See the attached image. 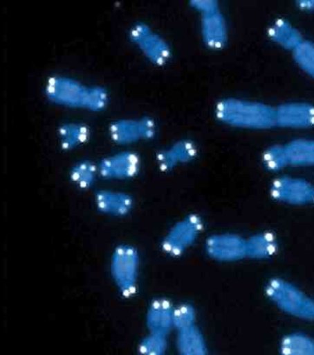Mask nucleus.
I'll return each mask as SVG.
<instances>
[{
	"instance_id": "nucleus-23",
	"label": "nucleus",
	"mask_w": 314,
	"mask_h": 355,
	"mask_svg": "<svg viewBox=\"0 0 314 355\" xmlns=\"http://www.w3.org/2000/svg\"><path fill=\"white\" fill-rule=\"evenodd\" d=\"M297 66L314 80V43L304 40L293 52Z\"/></svg>"
},
{
	"instance_id": "nucleus-6",
	"label": "nucleus",
	"mask_w": 314,
	"mask_h": 355,
	"mask_svg": "<svg viewBox=\"0 0 314 355\" xmlns=\"http://www.w3.org/2000/svg\"><path fill=\"white\" fill-rule=\"evenodd\" d=\"M129 40L154 66H167L172 59V49L165 37L145 23H136L129 30Z\"/></svg>"
},
{
	"instance_id": "nucleus-12",
	"label": "nucleus",
	"mask_w": 314,
	"mask_h": 355,
	"mask_svg": "<svg viewBox=\"0 0 314 355\" xmlns=\"http://www.w3.org/2000/svg\"><path fill=\"white\" fill-rule=\"evenodd\" d=\"M197 145L189 139H180L156 153V162L162 173H170L197 158Z\"/></svg>"
},
{
	"instance_id": "nucleus-10",
	"label": "nucleus",
	"mask_w": 314,
	"mask_h": 355,
	"mask_svg": "<svg viewBox=\"0 0 314 355\" xmlns=\"http://www.w3.org/2000/svg\"><path fill=\"white\" fill-rule=\"evenodd\" d=\"M98 166L99 176L102 179L128 180L138 176L142 162L138 153L124 151L105 157Z\"/></svg>"
},
{
	"instance_id": "nucleus-19",
	"label": "nucleus",
	"mask_w": 314,
	"mask_h": 355,
	"mask_svg": "<svg viewBox=\"0 0 314 355\" xmlns=\"http://www.w3.org/2000/svg\"><path fill=\"white\" fill-rule=\"evenodd\" d=\"M283 145L288 167H314V139H296Z\"/></svg>"
},
{
	"instance_id": "nucleus-21",
	"label": "nucleus",
	"mask_w": 314,
	"mask_h": 355,
	"mask_svg": "<svg viewBox=\"0 0 314 355\" xmlns=\"http://www.w3.org/2000/svg\"><path fill=\"white\" fill-rule=\"evenodd\" d=\"M283 355H314V338L302 333L286 334L279 343Z\"/></svg>"
},
{
	"instance_id": "nucleus-18",
	"label": "nucleus",
	"mask_w": 314,
	"mask_h": 355,
	"mask_svg": "<svg viewBox=\"0 0 314 355\" xmlns=\"http://www.w3.org/2000/svg\"><path fill=\"white\" fill-rule=\"evenodd\" d=\"M91 128L80 122H67L57 128L60 148L71 152L86 144L91 138Z\"/></svg>"
},
{
	"instance_id": "nucleus-24",
	"label": "nucleus",
	"mask_w": 314,
	"mask_h": 355,
	"mask_svg": "<svg viewBox=\"0 0 314 355\" xmlns=\"http://www.w3.org/2000/svg\"><path fill=\"white\" fill-rule=\"evenodd\" d=\"M262 164L265 169L271 173H279L288 168L284 145H273L266 149L262 155Z\"/></svg>"
},
{
	"instance_id": "nucleus-9",
	"label": "nucleus",
	"mask_w": 314,
	"mask_h": 355,
	"mask_svg": "<svg viewBox=\"0 0 314 355\" xmlns=\"http://www.w3.org/2000/svg\"><path fill=\"white\" fill-rule=\"evenodd\" d=\"M205 251L218 262L241 261L247 259V238L235 234L210 235L205 241Z\"/></svg>"
},
{
	"instance_id": "nucleus-15",
	"label": "nucleus",
	"mask_w": 314,
	"mask_h": 355,
	"mask_svg": "<svg viewBox=\"0 0 314 355\" xmlns=\"http://www.w3.org/2000/svg\"><path fill=\"white\" fill-rule=\"evenodd\" d=\"M94 201L99 213L112 217L127 216L134 207L131 194L118 191L99 190L95 193Z\"/></svg>"
},
{
	"instance_id": "nucleus-25",
	"label": "nucleus",
	"mask_w": 314,
	"mask_h": 355,
	"mask_svg": "<svg viewBox=\"0 0 314 355\" xmlns=\"http://www.w3.org/2000/svg\"><path fill=\"white\" fill-rule=\"evenodd\" d=\"M168 349V336L149 333L138 344V353L142 355H163Z\"/></svg>"
},
{
	"instance_id": "nucleus-14",
	"label": "nucleus",
	"mask_w": 314,
	"mask_h": 355,
	"mask_svg": "<svg viewBox=\"0 0 314 355\" xmlns=\"http://www.w3.org/2000/svg\"><path fill=\"white\" fill-rule=\"evenodd\" d=\"M174 309L175 306L169 299L153 300L146 315V325L149 332L169 336L174 329Z\"/></svg>"
},
{
	"instance_id": "nucleus-27",
	"label": "nucleus",
	"mask_w": 314,
	"mask_h": 355,
	"mask_svg": "<svg viewBox=\"0 0 314 355\" xmlns=\"http://www.w3.org/2000/svg\"><path fill=\"white\" fill-rule=\"evenodd\" d=\"M190 6L200 15L221 8L219 3L216 0H192L190 2Z\"/></svg>"
},
{
	"instance_id": "nucleus-20",
	"label": "nucleus",
	"mask_w": 314,
	"mask_h": 355,
	"mask_svg": "<svg viewBox=\"0 0 314 355\" xmlns=\"http://www.w3.org/2000/svg\"><path fill=\"white\" fill-rule=\"evenodd\" d=\"M176 347L183 355H206L208 352L207 340L196 324L177 331Z\"/></svg>"
},
{
	"instance_id": "nucleus-26",
	"label": "nucleus",
	"mask_w": 314,
	"mask_h": 355,
	"mask_svg": "<svg viewBox=\"0 0 314 355\" xmlns=\"http://www.w3.org/2000/svg\"><path fill=\"white\" fill-rule=\"evenodd\" d=\"M196 324V310L189 303L181 304L174 309V329H187Z\"/></svg>"
},
{
	"instance_id": "nucleus-28",
	"label": "nucleus",
	"mask_w": 314,
	"mask_h": 355,
	"mask_svg": "<svg viewBox=\"0 0 314 355\" xmlns=\"http://www.w3.org/2000/svg\"><path fill=\"white\" fill-rule=\"evenodd\" d=\"M297 6L300 11L305 12H314V0H300L297 2Z\"/></svg>"
},
{
	"instance_id": "nucleus-22",
	"label": "nucleus",
	"mask_w": 314,
	"mask_h": 355,
	"mask_svg": "<svg viewBox=\"0 0 314 355\" xmlns=\"http://www.w3.org/2000/svg\"><path fill=\"white\" fill-rule=\"evenodd\" d=\"M99 176L98 166L91 160H81L71 167V182L80 190H89L94 186Z\"/></svg>"
},
{
	"instance_id": "nucleus-2",
	"label": "nucleus",
	"mask_w": 314,
	"mask_h": 355,
	"mask_svg": "<svg viewBox=\"0 0 314 355\" xmlns=\"http://www.w3.org/2000/svg\"><path fill=\"white\" fill-rule=\"evenodd\" d=\"M217 121L231 128L268 130L276 128L275 107L262 102L227 98L214 108Z\"/></svg>"
},
{
	"instance_id": "nucleus-17",
	"label": "nucleus",
	"mask_w": 314,
	"mask_h": 355,
	"mask_svg": "<svg viewBox=\"0 0 314 355\" xmlns=\"http://www.w3.org/2000/svg\"><path fill=\"white\" fill-rule=\"evenodd\" d=\"M277 236L272 232H261L247 238V259L264 261L274 257L279 251Z\"/></svg>"
},
{
	"instance_id": "nucleus-13",
	"label": "nucleus",
	"mask_w": 314,
	"mask_h": 355,
	"mask_svg": "<svg viewBox=\"0 0 314 355\" xmlns=\"http://www.w3.org/2000/svg\"><path fill=\"white\" fill-rule=\"evenodd\" d=\"M201 16V33L205 46L211 50H223L228 42V26L221 8Z\"/></svg>"
},
{
	"instance_id": "nucleus-16",
	"label": "nucleus",
	"mask_w": 314,
	"mask_h": 355,
	"mask_svg": "<svg viewBox=\"0 0 314 355\" xmlns=\"http://www.w3.org/2000/svg\"><path fill=\"white\" fill-rule=\"evenodd\" d=\"M268 36L276 46L292 53L305 40L302 33L285 19H275L269 26Z\"/></svg>"
},
{
	"instance_id": "nucleus-3",
	"label": "nucleus",
	"mask_w": 314,
	"mask_h": 355,
	"mask_svg": "<svg viewBox=\"0 0 314 355\" xmlns=\"http://www.w3.org/2000/svg\"><path fill=\"white\" fill-rule=\"evenodd\" d=\"M267 298L283 313L303 320H314V300L292 282L282 278L269 279Z\"/></svg>"
},
{
	"instance_id": "nucleus-8",
	"label": "nucleus",
	"mask_w": 314,
	"mask_h": 355,
	"mask_svg": "<svg viewBox=\"0 0 314 355\" xmlns=\"http://www.w3.org/2000/svg\"><path fill=\"white\" fill-rule=\"evenodd\" d=\"M269 193L276 202L289 206L314 205V185L302 178L279 177L272 182Z\"/></svg>"
},
{
	"instance_id": "nucleus-4",
	"label": "nucleus",
	"mask_w": 314,
	"mask_h": 355,
	"mask_svg": "<svg viewBox=\"0 0 314 355\" xmlns=\"http://www.w3.org/2000/svg\"><path fill=\"white\" fill-rule=\"evenodd\" d=\"M139 268L138 249L126 244L115 248L111 259V277L125 298H131L138 293Z\"/></svg>"
},
{
	"instance_id": "nucleus-11",
	"label": "nucleus",
	"mask_w": 314,
	"mask_h": 355,
	"mask_svg": "<svg viewBox=\"0 0 314 355\" xmlns=\"http://www.w3.org/2000/svg\"><path fill=\"white\" fill-rule=\"evenodd\" d=\"M276 128L302 130L314 128V105L288 102L275 107Z\"/></svg>"
},
{
	"instance_id": "nucleus-5",
	"label": "nucleus",
	"mask_w": 314,
	"mask_h": 355,
	"mask_svg": "<svg viewBox=\"0 0 314 355\" xmlns=\"http://www.w3.org/2000/svg\"><path fill=\"white\" fill-rule=\"evenodd\" d=\"M204 230L203 218L190 214L174 224L163 239L161 248L165 254L179 258L193 247Z\"/></svg>"
},
{
	"instance_id": "nucleus-1",
	"label": "nucleus",
	"mask_w": 314,
	"mask_h": 355,
	"mask_svg": "<svg viewBox=\"0 0 314 355\" xmlns=\"http://www.w3.org/2000/svg\"><path fill=\"white\" fill-rule=\"evenodd\" d=\"M44 95L59 107L100 112L107 108L110 94L100 85H86L73 78L53 76L44 85Z\"/></svg>"
},
{
	"instance_id": "nucleus-7",
	"label": "nucleus",
	"mask_w": 314,
	"mask_h": 355,
	"mask_svg": "<svg viewBox=\"0 0 314 355\" xmlns=\"http://www.w3.org/2000/svg\"><path fill=\"white\" fill-rule=\"evenodd\" d=\"M156 135V122L149 116L118 119L109 126V135L111 141L118 146H131L141 141H152Z\"/></svg>"
}]
</instances>
